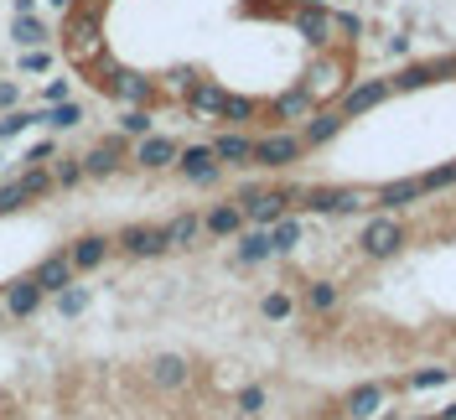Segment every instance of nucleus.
<instances>
[{
  "label": "nucleus",
  "mask_w": 456,
  "mask_h": 420,
  "mask_svg": "<svg viewBox=\"0 0 456 420\" xmlns=\"http://www.w3.org/2000/svg\"><path fill=\"white\" fill-rule=\"evenodd\" d=\"M301 197L306 187H239V208L255 228H275L290 208H301Z\"/></svg>",
  "instance_id": "nucleus-1"
},
{
  "label": "nucleus",
  "mask_w": 456,
  "mask_h": 420,
  "mask_svg": "<svg viewBox=\"0 0 456 420\" xmlns=\"http://www.w3.org/2000/svg\"><path fill=\"white\" fill-rule=\"evenodd\" d=\"M94 84L104 88L110 99H119V104H141V110L161 104V84L145 78V73H130V68H110L104 62V78H94Z\"/></svg>",
  "instance_id": "nucleus-2"
},
{
  "label": "nucleus",
  "mask_w": 456,
  "mask_h": 420,
  "mask_svg": "<svg viewBox=\"0 0 456 420\" xmlns=\"http://www.w3.org/2000/svg\"><path fill=\"white\" fill-rule=\"evenodd\" d=\"M275 16H285L306 47H332V42H338L332 11H327V5H301V0H290V5H275Z\"/></svg>",
  "instance_id": "nucleus-3"
},
{
  "label": "nucleus",
  "mask_w": 456,
  "mask_h": 420,
  "mask_svg": "<svg viewBox=\"0 0 456 420\" xmlns=\"http://www.w3.org/2000/svg\"><path fill=\"white\" fill-rule=\"evenodd\" d=\"M404 239H410V228L399 224V213H373L369 224H363V234H358V250L369 254V259H395L399 250H404Z\"/></svg>",
  "instance_id": "nucleus-4"
},
{
  "label": "nucleus",
  "mask_w": 456,
  "mask_h": 420,
  "mask_svg": "<svg viewBox=\"0 0 456 420\" xmlns=\"http://www.w3.org/2000/svg\"><path fill=\"white\" fill-rule=\"evenodd\" d=\"M301 156H306L301 130H270V136L255 140V167H265V171H285V167H296Z\"/></svg>",
  "instance_id": "nucleus-5"
},
{
  "label": "nucleus",
  "mask_w": 456,
  "mask_h": 420,
  "mask_svg": "<svg viewBox=\"0 0 456 420\" xmlns=\"http://www.w3.org/2000/svg\"><path fill=\"white\" fill-rule=\"evenodd\" d=\"M114 250L130 259H161V254H171L167 224H125L114 234Z\"/></svg>",
  "instance_id": "nucleus-6"
},
{
  "label": "nucleus",
  "mask_w": 456,
  "mask_h": 420,
  "mask_svg": "<svg viewBox=\"0 0 456 420\" xmlns=\"http://www.w3.org/2000/svg\"><path fill=\"white\" fill-rule=\"evenodd\" d=\"M301 208L306 213H322V218H347V213H363L369 208V193H358V187H306Z\"/></svg>",
  "instance_id": "nucleus-7"
},
{
  "label": "nucleus",
  "mask_w": 456,
  "mask_h": 420,
  "mask_svg": "<svg viewBox=\"0 0 456 420\" xmlns=\"http://www.w3.org/2000/svg\"><path fill=\"white\" fill-rule=\"evenodd\" d=\"M446 78H456L452 53H446V57H426V62H404L399 73H389V84H395V94H415V88L446 84Z\"/></svg>",
  "instance_id": "nucleus-8"
},
{
  "label": "nucleus",
  "mask_w": 456,
  "mask_h": 420,
  "mask_svg": "<svg viewBox=\"0 0 456 420\" xmlns=\"http://www.w3.org/2000/svg\"><path fill=\"white\" fill-rule=\"evenodd\" d=\"M176 171H182L187 182H198V187H213V182L224 177V161H218L213 140H208V145H182V156H176Z\"/></svg>",
  "instance_id": "nucleus-9"
},
{
  "label": "nucleus",
  "mask_w": 456,
  "mask_h": 420,
  "mask_svg": "<svg viewBox=\"0 0 456 420\" xmlns=\"http://www.w3.org/2000/svg\"><path fill=\"white\" fill-rule=\"evenodd\" d=\"M384 405H389V384H379V379L353 384V390L342 394V416L347 420H379L384 416Z\"/></svg>",
  "instance_id": "nucleus-10"
},
{
  "label": "nucleus",
  "mask_w": 456,
  "mask_h": 420,
  "mask_svg": "<svg viewBox=\"0 0 456 420\" xmlns=\"http://www.w3.org/2000/svg\"><path fill=\"white\" fill-rule=\"evenodd\" d=\"M389 94H395V84H389V78H363V84H347V88H342L338 110L347 114V119H358V114L379 110V104H384Z\"/></svg>",
  "instance_id": "nucleus-11"
},
{
  "label": "nucleus",
  "mask_w": 456,
  "mask_h": 420,
  "mask_svg": "<svg viewBox=\"0 0 456 420\" xmlns=\"http://www.w3.org/2000/svg\"><path fill=\"white\" fill-rule=\"evenodd\" d=\"M322 110V104H316L312 94H306V88L296 84V88H285V94H275V99H270V119H275V125H306V119H312V114Z\"/></svg>",
  "instance_id": "nucleus-12"
},
{
  "label": "nucleus",
  "mask_w": 456,
  "mask_h": 420,
  "mask_svg": "<svg viewBox=\"0 0 456 420\" xmlns=\"http://www.w3.org/2000/svg\"><path fill=\"white\" fill-rule=\"evenodd\" d=\"M426 193V177H395V182H384L379 193H373V208H384V213H399V208H415Z\"/></svg>",
  "instance_id": "nucleus-13"
},
{
  "label": "nucleus",
  "mask_w": 456,
  "mask_h": 420,
  "mask_svg": "<svg viewBox=\"0 0 456 420\" xmlns=\"http://www.w3.org/2000/svg\"><path fill=\"white\" fill-rule=\"evenodd\" d=\"M239 228H249L244 208H239V197H228V202H213V208L202 213V234H208V239H239Z\"/></svg>",
  "instance_id": "nucleus-14"
},
{
  "label": "nucleus",
  "mask_w": 456,
  "mask_h": 420,
  "mask_svg": "<svg viewBox=\"0 0 456 420\" xmlns=\"http://www.w3.org/2000/svg\"><path fill=\"white\" fill-rule=\"evenodd\" d=\"M110 254H114V239H110V234H78V239L68 244V259H73V270H78V276L99 270Z\"/></svg>",
  "instance_id": "nucleus-15"
},
{
  "label": "nucleus",
  "mask_w": 456,
  "mask_h": 420,
  "mask_svg": "<svg viewBox=\"0 0 456 420\" xmlns=\"http://www.w3.org/2000/svg\"><path fill=\"white\" fill-rule=\"evenodd\" d=\"M0 301H5V317H16V322H27L31 311L42 307V301H47V291H42V285H37V280H11V285H5V291H0Z\"/></svg>",
  "instance_id": "nucleus-16"
},
{
  "label": "nucleus",
  "mask_w": 456,
  "mask_h": 420,
  "mask_svg": "<svg viewBox=\"0 0 456 420\" xmlns=\"http://www.w3.org/2000/svg\"><path fill=\"white\" fill-rule=\"evenodd\" d=\"M151 384L156 390H187L192 384V364L182 353H156L151 358Z\"/></svg>",
  "instance_id": "nucleus-17"
},
{
  "label": "nucleus",
  "mask_w": 456,
  "mask_h": 420,
  "mask_svg": "<svg viewBox=\"0 0 456 420\" xmlns=\"http://www.w3.org/2000/svg\"><path fill=\"white\" fill-rule=\"evenodd\" d=\"M176 156H182V145H176L171 136H145L141 145H135V167H145V171L176 167Z\"/></svg>",
  "instance_id": "nucleus-18"
},
{
  "label": "nucleus",
  "mask_w": 456,
  "mask_h": 420,
  "mask_svg": "<svg viewBox=\"0 0 456 420\" xmlns=\"http://www.w3.org/2000/svg\"><path fill=\"white\" fill-rule=\"evenodd\" d=\"M182 94H187V110L202 114V119H218V110H224V99H228V88L213 84V78H192Z\"/></svg>",
  "instance_id": "nucleus-19"
},
{
  "label": "nucleus",
  "mask_w": 456,
  "mask_h": 420,
  "mask_svg": "<svg viewBox=\"0 0 456 420\" xmlns=\"http://www.w3.org/2000/svg\"><path fill=\"white\" fill-rule=\"evenodd\" d=\"M119 167H125V136L99 140V145L84 156V177H114Z\"/></svg>",
  "instance_id": "nucleus-20"
},
{
  "label": "nucleus",
  "mask_w": 456,
  "mask_h": 420,
  "mask_svg": "<svg viewBox=\"0 0 456 420\" xmlns=\"http://www.w3.org/2000/svg\"><path fill=\"white\" fill-rule=\"evenodd\" d=\"M306 94H312V99H322V94H338L342 99V88H347V68H342L338 57H322V62H316L312 73H306Z\"/></svg>",
  "instance_id": "nucleus-21"
},
{
  "label": "nucleus",
  "mask_w": 456,
  "mask_h": 420,
  "mask_svg": "<svg viewBox=\"0 0 456 420\" xmlns=\"http://www.w3.org/2000/svg\"><path fill=\"white\" fill-rule=\"evenodd\" d=\"M73 276H78V270H73V259H68V250H62V254H47V259H42V265L31 270V280H37V285H42L47 296H57V291H68V285H73Z\"/></svg>",
  "instance_id": "nucleus-22"
},
{
  "label": "nucleus",
  "mask_w": 456,
  "mask_h": 420,
  "mask_svg": "<svg viewBox=\"0 0 456 420\" xmlns=\"http://www.w3.org/2000/svg\"><path fill=\"white\" fill-rule=\"evenodd\" d=\"M342 125H347V114L332 104V110H316L306 125H301V140H306V151H316V145H327V140L342 136Z\"/></svg>",
  "instance_id": "nucleus-23"
},
{
  "label": "nucleus",
  "mask_w": 456,
  "mask_h": 420,
  "mask_svg": "<svg viewBox=\"0 0 456 420\" xmlns=\"http://www.w3.org/2000/svg\"><path fill=\"white\" fill-rule=\"evenodd\" d=\"M213 151L224 167H255V136H244V130H224L213 140Z\"/></svg>",
  "instance_id": "nucleus-24"
},
{
  "label": "nucleus",
  "mask_w": 456,
  "mask_h": 420,
  "mask_svg": "<svg viewBox=\"0 0 456 420\" xmlns=\"http://www.w3.org/2000/svg\"><path fill=\"white\" fill-rule=\"evenodd\" d=\"M239 265H265V259H275V244H270V228H239V250H233Z\"/></svg>",
  "instance_id": "nucleus-25"
},
{
  "label": "nucleus",
  "mask_w": 456,
  "mask_h": 420,
  "mask_svg": "<svg viewBox=\"0 0 456 420\" xmlns=\"http://www.w3.org/2000/svg\"><path fill=\"white\" fill-rule=\"evenodd\" d=\"M167 239H171V250H198V239H202V213H176L167 224Z\"/></svg>",
  "instance_id": "nucleus-26"
},
{
  "label": "nucleus",
  "mask_w": 456,
  "mask_h": 420,
  "mask_svg": "<svg viewBox=\"0 0 456 420\" xmlns=\"http://www.w3.org/2000/svg\"><path fill=\"white\" fill-rule=\"evenodd\" d=\"M47 37H53V31H47V21H42L37 11H27V16L11 21V42H16V47H47Z\"/></svg>",
  "instance_id": "nucleus-27"
},
{
  "label": "nucleus",
  "mask_w": 456,
  "mask_h": 420,
  "mask_svg": "<svg viewBox=\"0 0 456 420\" xmlns=\"http://www.w3.org/2000/svg\"><path fill=\"white\" fill-rule=\"evenodd\" d=\"M301 301H306V311H316V317H327V311H338V301H342V285H338V280H312V285L301 291Z\"/></svg>",
  "instance_id": "nucleus-28"
},
{
  "label": "nucleus",
  "mask_w": 456,
  "mask_h": 420,
  "mask_svg": "<svg viewBox=\"0 0 456 420\" xmlns=\"http://www.w3.org/2000/svg\"><path fill=\"white\" fill-rule=\"evenodd\" d=\"M255 114H259V99H249V94H228L224 110H218V119H224L228 130H244Z\"/></svg>",
  "instance_id": "nucleus-29"
},
{
  "label": "nucleus",
  "mask_w": 456,
  "mask_h": 420,
  "mask_svg": "<svg viewBox=\"0 0 456 420\" xmlns=\"http://www.w3.org/2000/svg\"><path fill=\"white\" fill-rule=\"evenodd\" d=\"M37 125H47V130H73V125H84V104L62 99L53 110H37Z\"/></svg>",
  "instance_id": "nucleus-30"
},
{
  "label": "nucleus",
  "mask_w": 456,
  "mask_h": 420,
  "mask_svg": "<svg viewBox=\"0 0 456 420\" xmlns=\"http://www.w3.org/2000/svg\"><path fill=\"white\" fill-rule=\"evenodd\" d=\"M259 317H265V322H285V317H296V296H290V291H270V296L259 301Z\"/></svg>",
  "instance_id": "nucleus-31"
},
{
  "label": "nucleus",
  "mask_w": 456,
  "mask_h": 420,
  "mask_svg": "<svg viewBox=\"0 0 456 420\" xmlns=\"http://www.w3.org/2000/svg\"><path fill=\"white\" fill-rule=\"evenodd\" d=\"M270 244H275V254H290L296 244H301V218H290V213H285L281 224L270 228Z\"/></svg>",
  "instance_id": "nucleus-32"
},
{
  "label": "nucleus",
  "mask_w": 456,
  "mask_h": 420,
  "mask_svg": "<svg viewBox=\"0 0 456 420\" xmlns=\"http://www.w3.org/2000/svg\"><path fill=\"white\" fill-rule=\"evenodd\" d=\"M53 182L57 187H78L84 182V156H53Z\"/></svg>",
  "instance_id": "nucleus-33"
},
{
  "label": "nucleus",
  "mask_w": 456,
  "mask_h": 420,
  "mask_svg": "<svg viewBox=\"0 0 456 420\" xmlns=\"http://www.w3.org/2000/svg\"><path fill=\"white\" fill-rule=\"evenodd\" d=\"M119 136L145 140V136H151V110H141V104H125V114H119Z\"/></svg>",
  "instance_id": "nucleus-34"
},
{
  "label": "nucleus",
  "mask_w": 456,
  "mask_h": 420,
  "mask_svg": "<svg viewBox=\"0 0 456 420\" xmlns=\"http://www.w3.org/2000/svg\"><path fill=\"white\" fill-rule=\"evenodd\" d=\"M456 379V368H415V374H410V379H404V384H410V390H441V384H452Z\"/></svg>",
  "instance_id": "nucleus-35"
},
{
  "label": "nucleus",
  "mask_w": 456,
  "mask_h": 420,
  "mask_svg": "<svg viewBox=\"0 0 456 420\" xmlns=\"http://www.w3.org/2000/svg\"><path fill=\"white\" fill-rule=\"evenodd\" d=\"M21 182H27V193H31V197H53V193H57L53 167H27V171H21Z\"/></svg>",
  "instance_id": "nucleus-36"
},
{
  "label": "nucleus",
  "mask_w": 456,
  "mask_h": 420,
  "mask_svg": "<svg viewBox=\"0 0 456 420\" xmlns=\"http://www.w3.org/2000/svg\"><path fill=\"white\" fill-rule=\"evenodd\" d=\"M21 73H27V78L53 73V53H47V47H21Z\"/></svg>",
  "instance_id": "nucleus-37"
},
{
  "label": "nucleus",
  "mask_w": 456,
  "mask_h": 420,
  "mask_svg": "<svg viewBox=\"0 0 456 420\" xmlns=\"http://www.w3.org/2000/svg\"><path fill=\"white\" fill-rule=\"evenodd\" d=\"M233 405H239V416H259V410L270 405V394H265V384H244V390H239V399H233Z\"/></svg>",
  "instance_id": "nucleus-38"
},
{
  "label": "nucleus",
  "mask_w": 456,
  "mask_h": 420,
  "mask_svg": "<svg viewBox=\"0 0 456 420\" xmlns=\"http://www.w3.org/2000/svg\"><path fill=\"white\" fill-rule=\"evenodd\" d=\"M332 31H338V42H358V37H363V16H353V11H332Z\"/></svg>",
  "instance_id": "nucleus-39"
},
{
  "label": "nucleus",
  "mask_w": 456,
  "mask_h": 420,
  "mask_svg": "<svg viewBox=\"0 0 456 420\" xmlns=\"http://www.w3.org/2000/svg\"><path fill=\"white\" fill-rule=\"evenodd\" d=\"M27 202H31V193H27V182H21V177L0 187V213H16V208H27Z\"/></svg>",
  "instance_id": "nucleus-40"
},
{
  "label": "nucleus",
  "mask_w": 456,
  "mask_h": 420,
  "mask_svg": "<svg viewBox=\"0 0 456 420\" xmlns=\"http://www.w3.org/2000/svg\"><path fill=\"white\" fill-rule=\"evenodd\" d=\"M57 311H62V317H78V311H88V291H84V285L57 291Z\"/></svg>",
  "instance_id": "nucleus-41"
},
{
  "label": "nucleus",
  "mask_w": 456,
  "mask_h": 420,
  "mask_svg": "<svg viewBox=\"0 0 456 420\" xmlns=\"http://www.w3.org/2000/svg\"><path fill=\"white\" fill-rule=\"evenodd\" d=\"M446 187H456V161H452V167L426 171V193H446Z\"/></svg>",
  "instance_id": "nucleus-42"
},
{
  "label": "nucleus",
  "mask_w": 456,
  "mask_h": 420,
  "mask_svg": "<svg viewBox=\"0 0 456 420\" xmlns=\"http://www.w3.org/2000/svg\"><path fill=\"white\" fill-rule=\"evenodd\" d=\"M53 156H57V145H53V140H37V145H31V151L21 156V161H27V167H47Z\"/></svg>",
  "instance_id": "nucleus-43"
},
{
  "label": "nucleus",
  "mask_w": 456,
  "mask_h": 420,
  "mask_svg": "<svg viewBox=\"0 0 456 420\" xmlns=\"http://www.w3.org/2000/svg\"><path fill=\"white\" fill-rule=\"evenodd\" d=\"M16 104H21V88H16V84H0V114H11Z\"/></svg>",
  "instance_id": "nucleus-44"
},
{
  "label": "nucleus",
  "mask_w": 456,
  "mask_h": 420,
  "mask_svg": "<svg viewBox=\"0 0 456 420\" xmlns=\"http://www.w3.org/2000/svg\"><path fill=\"white\" fill-rule=\"evenodd\" d=\"M42 99H47V104H62V99H68V84H62V78H53V84L42 88Z\"/></svg>",
  "instance_id": "nucleus-45"
},
{
  "label": "nucleus",
  "mask_w": 456,
  "mask_h": 420,
  "mask_svg": "<svg viewBox=\"0 0 456 420\" xmlns=\"http://www.w3.org/2000/svg\"><path fill=\"white\" fill-rule=\"evenodd\" d=\"M436 420H456V399H452V405H446V410H441Z\"/></svg>",
  "instance_id": "nucleus-46"
},
{
  "label": "nucleus",
  "mask_w": 456,
  "mask_h": 420,
  "mask_svg": "<svg viewBox=\"0 0 456 420\" xmlns=\"http://www.w3.org/2000/svg\"><path fill=\"white\" fill-rule=\"evenodd\" d=\"M53 5H62V11H68V5H73V0H53Z\"/></svg>",
  "instance_id": "nucleus-47"
},
{
  "label": "nucleus",
  "mask_w": 456,
  "mask_h": 420,
  "mask_svg": "<svg viewBox=\"0 0 456 420\" xmlns=\"http://www.w3.org/2000/svg\"><path fill=\"white\" fill-rule=\"evenodd\" d=\"M301 5H327V0H301Z\"/></svg>",
  "instance_id": "nucleus-48"
},
{
  "label": "nucleus",
  "mask_w": 456,
  "mask_h": 420,
  "mask_svg": "<svg viewBox=\"0 0 456 420\" xmlns=\"http://www.w3.org/2000/svg\"><path fill=\"white\" fill-rule=\"evenodd\" d=\"M0 322H5V301H0Z\"/></svg>",
  "instance_id": "nucleus-49"
},
{
  "label": "nucleus",
  "mask_w": 456,
  "mask_h": 420,
  "mask_svg": "<svg viewBox=\"0 0 456 420\" xmlns=\"http://www.w3.org/2000/svg\"><path fill=\"white\" fill-rule=\"evenodd\" d=\"M452 68H456V53H452Z\"/></svg>",
  "instance_id": "nucleus-50"
}]
</instances>
